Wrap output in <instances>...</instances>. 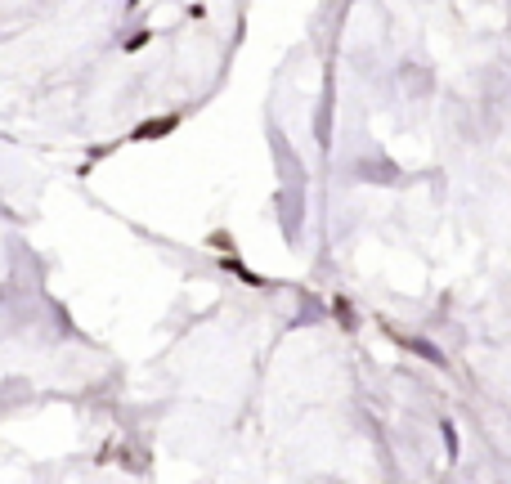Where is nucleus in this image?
Listing matches in <instances>:
<instances>
[{
  "mask_svg": "<svg viewBox=\"0 0 511 484\" xmlns=\"http://www.w3.org/2000/svg\"><path fill=\"white\" fill-rule=\"evenodd\" d=\"M220 265H225V269H229V274H234V278H242V283H247V287H265V278H260V274H251V269H247V265H242V260L234 256V251H229V256H225Z\"/></svg>",
  "mask_w": 511,
  "mask_h": 484,
  "instance_id": "7ed1b4c3",
  "label": "nucleus"
},
{
  "mask_svg": "<svg viewBox=\"0 0 511 484\" xmlns=\"http://www.w3.org/2000/svg\"><path fill=\"white\" fill-rule=\"evenodd\" d=\"M395 341H399V345H404V350H408V355H422L426 363H435V368H444V363H448V359L440 355V350H435L431 341H422V336H399V332H395Z\"/></svg>",
  "mask_w": 511,
  "mask_h": 484,
  "instance_id": "f03ea898",
  "label": "nucleus"
},
{
  "mask_svg": "<svg viewBox=\"0 0 511 484\" xmlns=\"http://www.w3.org/2000/svg\"><path fill=\"white\" fill-rule=\"evenodd\" d=\"M206 242H211V247H215V251H225V256H229V251H238V247H234V238H229V234H225V229H215V234H211V238H206Z\"/></svg>",
  "mask_w": 511,
  "mask_h": 484,
  "instance_id": "39448f33",
  "label": "nucleus"
},
{
  "mask_svg": "<svg viewBox=\"0 0 511 484\" xmlns=\"http://www.w3.org/2000/svg\"><path fill=\"white\" fill-rule=\"evenodd\" d=\"M332 314H336V323H341L346 332H355V328H359V314H355V305H350L346 296H332Z\"/></svg>",
  "mask_w": 511,
  "mask_h": 484,
  "instance_id": "20e7f679",
  "label": "nucleus"
},
{
  "mask_svg": "<svg viewBox=\"0 0 511 484\" xmlns=\"http://www.w3.org/2000/svg\"><path fill=\"white\" fill-rule=\"evenodd\" d=\"M440 435H444V444H448V457H458V431H453V421H440Z\"/></svg>",
  "mask_w": 511,
  "mask_h": 484,
  "instance_id": "423d86ee",
  "label": "nucleus"
},
{
  "mask_svg": "<svg viewBox=\"0 0 511 484\" xmlns=\"http://www.w3.org/2000/svg\"><path fill=\"white\" fill-rule=\"evenodd\" d=\"M175 126H179V113H166V117H149V121H139V126L130 130V139H162V135H170Z\"/></svg>",
  "mask_w": 511,
  "mask_h": 484,
  "instance_id": "f257e3e1",
  "label": "nucleus"
},
{
  "mask_svg": "<svg viewBox=\"0 0 511 484\" xmlns=\"http://www.w3.org/2000/svg\"><path fill=\"white\" fill-rule=\"evenodd\" d=\"M149 41H153V32H135V36L126 41V54H139L144 45H149Z\"/></svg>",
  "mask_w": 511,
  "mask_h": 484,
  "instance_id": "0eeeda50",
  "label": "nucleus"
}]
</instances>
